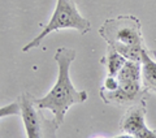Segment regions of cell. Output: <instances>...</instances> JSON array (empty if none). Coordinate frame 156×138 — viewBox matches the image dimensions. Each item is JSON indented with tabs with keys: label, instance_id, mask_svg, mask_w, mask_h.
<instances>
[{
	"label": "cell",
	"instance_id": "8992f818",
	"mask_svg": "<svg viewBox=\"0 0 156 138\" xmlns=\"http://www.w3.org/2000/svg\"><path fill=\"white\" fill-rule=\"evenodd\" d=\"M154 51L144 48L142 56V85L147 91L156 95V55Z\"/></svg>",
	"mask_w": 156,
	"mask_h": 138
},
{
	"label": "cell",
	"instance_id": "9c48e42d",
	"mask_svg": "<svg viewBox=\"0 0 156 138\" xmlns=\"http://www.w3.org/2000/svg\"><path fill=\"white\" fill-rule=\"evenodd\" d=\"M101 63L107 65L108 76L117 77L119 72L121 71V68H122L124 64L126 63V57L124 55H121L113 47L108 46V53H107V56L104 59H101Z\"/></svg>",
	"mask_w": 156,
	"mask_h": 138
},
{
	"label": "cell",
	"instance_id": "7a4b0ae2",
	"mask_svg": "<svg viewBox=\"0 0 156 138\" xmlns=\"http://www.w3.org/2000/svg\"><path fill=\"white\" fill-rule=\"evenodd\" d=\"M62 29H74L81 34L90 31L91 22L78 12L76 0H57L51 20L35 38L31 39L26 46H23L22 52H27L31 48H37L48 34L62 30Z\"/></svg>",
	"mask_w": 156,
	"mask_h": 138
},
{
	"label": "cell",
	"instance_id": "ba28073f",
	"mask_svg": "<svg viewBox=\"0 0 156 138\" xmlns=\"http://www.w3.org/2000/svg\"><path fill=\"white\" fill-rule=\"evenodd\" d=\"M119 82H131L142 80V63L126 60L124 67L117 74Z\"/></svg>",
	"mask_w": 156,
	"mask_h": 138
},
{
	"label": "cell",
	"instance_id": "6da1fadb",
	"mask_svg": "<svg viewBox=\"0 0 156 138\" xmlns=\"http://www.w3.org/2000/svg\"><path fill=\"white\" fill-rule=\"evenodd\" d=\"M77 56L76 50L66 47L57 48L55 61L58 67L57 81L44 96L35 98V104L41 110H50L53 115L50 121L51 132L57 130L62 125L68 110L74 106L85 103L89 98L87 90H80L73 86L70 80V65Z\"/></svg>",
	"mask_w": 156,
	"mask_h": 138
},
{
	"label": "cell",
	"instance_id": "277c9868",
	"mask_svg": "<svg viewBox=\"0 0 156 138\" xmlns=\"http://www.w3.org/2000/svg\"><path fill=\"white\" fill-rule=\"evenodd\" d=\"M146 111L144 100L134 103L126 110L120 121V132L124 133L121 137L156 138V130L150 129L146 124Z\"/></svg>",
	"mask_w": 156,
	"mask_h": 138
},
{
	"label": "cell",
	"instance_id": "30bf717a",
	"mask_svg": "<svg viewBox=\"0 0 156 138\" xmlns=\"http://www.w3.org/2000/svg\"><path fill=\"white\" fill-rule=\"evenodd\" d=\"M115 50L119 51L121 55L126 57V60H133V61H139L142 63V56L146 46H128V44H115Z\"/></svg>",
	"mask_w": 156,
	"mask_h": 138
},
{
	"label": "cell",
	"instance_id": "3957f363",
	"mask_svg": "<svg viewBox=\"0 0 156 138\" xmlns=\"http://www.w3.org/2000/svg\"><path fill=\"white\" fill-rule=\"evenodd\" d=\"M99 35L108 46L128 44V46H144L142 24L139 18L133 14L117 16L108 18L99 27Z\"/></svg>",
	"mask_w": 156,
	"mask_h": 138
},
{
	"label": "cell",
	"instance_id": "52a82bcc",
	"mask_svg": "<svg viewBox=\"0 0 156 138\" xmlns=\"http://www.w3.org/2000/svg\"><path fill=\"white\" fill-rule=\"evenodd\" d=\"M99 96L101 98L105 104H112V106H125V104H134V103L140 102L133 95L128 94L124 89L120 86L115 89V90H107V89L101 87L99 91ZM144 100V99H142Z\"/></svg>",
	"mask_w": 156,
	"mask_h": 138
},
{
	"label": "cell",
	"instance_id": "5b68a950",
	"mask_svg": "<svg viewBox=\"0 0 156 138\" xmlns=\"http://www.w3.org/2000/svg\"><path fill=\"white\" fill-rule=\"evenodd\" d=\"M20 106H21V116L25 126L27 138H39L43 136V122L46 120L41 115V108L35 104V98L30 93L23 91L18 96Z\"/></svg>",
	"mask_w": 156,
	"mask_h": 138
},
{
	"label": "cell",
	"instance_id": "8fae6325",
	"mask_svg": "<svg viewBox=\"0 0 156 138\" xmlns=\"http://www.w3.org/2000/svg\"><path fill=\"white\" fill-rule=\"evenodd\" d=\"M9 115H21V106H20V102H12L11 104H8L5 107L0 108V116H9Z\"/></svg>",
	"mask_w": 156,
	"mask_h": 138
},
{
	"label": "cell",
	"instance_id": "7c38bea8",
	"mask_svg": "<svg viewBox=\"0 0 156 138\" xmlns=\"http://www.w3.org/2000/svg\"><path fill=\"white\" fill-rule=\"evenodd\" d=\"M120 86V82L117 80V77H113V76H107L105 80H104V85L103 87L107 89V90H115Z\"/></svg>",
	"mask_w": 156,
	"mask_h": 138
}]
</instances>
